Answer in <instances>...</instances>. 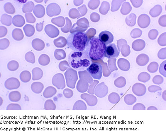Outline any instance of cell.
Here are the masks:
<instances>
[{"mask_svg": "<svg viewBox=\"0 0 166 131\" xmlns=\"http://www.w3.org/2000/svg\"><path fill=\"white\" fill-rule=\"evenodd\" d=\"M51 22L59 27L64 26L65 23V18L62 16H59L52 18Z\"/></svg>", "mask_w": 166, "mask_h": 131, "instance_id": "e0dca14e", "label": "cell"}, {"mask_svg": "<svg viewBox=\"0 0 166 131\" xmlns=\"http://www.w3.org/2000/svg\"><path fill=\"white\" fill-rule=\"evenodd\" d=\"M44 21L43 23H37L36 26V28L38 32H41L43 30V25H44Z\"/></svg>", "mask_w": 166, "mask_h": 131, "instance_id": "e575fe53", "label": "cell"}, {"mask_svg": "<svg viewBox=\"0 0 166 131\" xmlns=\"http://www.w3.org/2000/svg\"><path fill=\"white\" fill-rule=\"evenodd\" d=\"M76 23L78 26L80 27L87 28L88 27H89L88 20L85 18L78 20Z\"/></svg>", "mask_w": 166, "mask_h": 131, "instance_id": "603a6c76", "label": "cell"}, {"mask_svg": "<svg viewBox=\"0 0 166 131\" xmlns=\"http://www.w3.org/2000/svg\"><path fill=\"white\" fill-rule=\"evenodd\" d=\"M69 16L72 18H76L81 17L79 11L75 8H72L70 10L69 12Z\"/></svg>", "mask_w": 166, "mask_h": 131, "instance_id": "4316f807", "label": "cell"}, {"mask_svg": "<svg viewBox=\"0 0 166 131\" xmlns=\"http://www.w3.org/2000/svg\"><path fill=\"white\" fill-rule=\"evenodd\" d=\"M20 83L18 80L16 78H10L6 81L5 85L7 89H16L19 87Z\"/></svg>", "mask_w": 166, "mask_h": 131, "instance_id": "9c48e42d", "label": "cell"}, {"mask_svg": "<svg viewBox=\"0 0 166 131\" xmlns=\"http://www.w3.org/2000/svg\"><path fill=\"white\" fill-rule=\"evenodd\" d=\"M12 37L17 41H20L23 39L24 35L22 30L19 28H15L12 32Z\"/></svg>", "mask_w": 166, "mask_h": 131, "instance_id": "4fadbf2b", "label": "cell"}, {"mask_svg": "<svg viewBox=\"0 0 166 131\" xmlns=\"http://www.w3.org/2000/svg\"><path fill=\"white\" fill-rule=\"evenodd\" d=\"M54 45L58 48L64 47L67 44V39L63 37H60L54 39Z\"/></svg>", "mask_w": 166, "mask_h": 131, "instance_id": "5bb4252c", "label": "cell"}, {"mask_svg": "<svg viewBox=\"0 0 166 131\" xmlns=\"http://www.w3.org/2000/svg\"><path fill=\"white\" fill-rule=\"evenodd\" d=\"M45 31L48 36L51 38L57 37L60 32L57 28L51 24L47 25L45 28Z\"/></svg>", "mask_w": 166, "mask_h": 131, "instance_id": "ba28073f", "label": "cell"}, {"mask_svg": "<svg viewBox=\"0 0 166 131\" xmlns=\"http://www.w3.org/2000/svg\"><path fill=\"white\" fill-rule=\"evenodd\" d=\"M166 61L163 62L161 64L160 68V73L161 74L163 75L165 77V65H166Z\"/></svg>", "mask_w": 166, "mask_h": 131, "instance_id": "d6a6232c", "label": "cell"}, {"mask_svg": "<svg viewBox=\"0 0 166 131\" xmlns=\"http://www.w3.org/2000/svg\"><path fill=\"white\" fill-rule=\"evenodd\" d=\"M32 73L33 75V80H39L43 76V72L39 68H35L32 71Z\"/></svg>", "mask_w": 166, "mask_h": 131, "instance_id": "d6986e66", "label": "cell"}, {"mask_svg": "<svg viewBox=\"0 0 166 131\" xmlns=\"http://www.w3.org/2000/svg\"><path fill=\"white\" fill-rule=\"evenodd\" d=\"M83 2V1H74V3L75 4V5L76 6H79Z\"/></svg>", "mask_w": 166, "mask_h": 131, "instance_id": "d590c367", "label": "cell"}, {"mask_svg": "<svg viewBox=\"0 0 166 131\" xmlns=\"http://www.w3.org/2000/svg\"><path fill=\"white\" fill-rule=\"evenodd\" d=\"M68 61L70 67L77 71L86 70L92 63L86 50L72 51L69 54Z\"/></svg>", "mask_w": 166, "mask_h": 131, "instance_id": "6da1fadb", "label": "cell"}, {"mask_svg": "<svg viewBox=\"0 0 166 131\" xmlns=\"http://www.w3.org/2000/svg\"><path fill=\"white\" fill-rule=\"evenodd\" d=\"M87 28H83L78 26L76 23H74L72 26V27L70 31V33L74 32H84L87 30Z\"/></svg>", "mask_w": 166, "mask_h": 131, "instance_id": "f546056e", "label": "cell"}, {"mask_svg": "<svg viewBox=\"0 0 166 131\" xmlns=\"http://www.w3.org/2000/svg\"><path fill=\"white\" fill-rule=\"evenodd\" d=\"M12 23L15 26L22 27L25 23L24 18L20 15H17L13 17Z\"/></svg>", "mask_w": 166, "mask_h": 131, "instance_id": "30bf717a", "label": "cell"}, {"mask_svg": "<svg viewBox=\"0 0 166 131\" xmlns=\"http://www.w3.org/2000/svg\"><path fill=\"white\" fill-rule=\"evenodd\" d=\"M12 17L7 14L2 15L1 18V22L2 24L9 26L12 24Z\"/></svg>", "mask_w": 166, "mask_h": 131, "instance_id": "2e32d148", "label": "cell"}, {"mask_svg": "<svg viewBox=\"0 0 166 131\" xmlns=\"http://www.w3.org/2000/svg\"><path fill=\"white\" fill-rule=\"evenodd\" d=\"M87 70L94 79L100 80L102 76V67L100 64L92 62Z\"/></svg>", "mask_w": 166, "mask_h": 131, "instance_id": "277c9868", "label": "cell"}, {"mask_svg": "<svg viewBox=\"0 0 166 131\" xmlns=\"http://www.w3.org/2000/svg\"><path fill=\"white\" fill-rule=\"evenodd\" d=\"M54 56L57 60H60L65 58L66 57V54L63 49H56L54 52Z\"/></svg>", "mask_w": 166, "mask_h": 131, "instance_id": "ffe728a7", "label": "cell"}, {"mask_svg": "<svg viewBox=\"0 0 166 131\" xmlns=\"http://www.w3.org/2000/svg\"><path fill=\"white\" fill-rule=\"evenodd\" d=\"M60 12L61 8L59 5L56 3H51L47 7V15L49 17L59 15Z\"/></svg>", "mask_w": 166, "mask_h": 131, "instance_id": "52a82bcc", "label": "cell"}, {"mask_svg": "<svg viewBox=\"0 0 166 131\" xmlns=\"http://www.w3.org/2000/svg\"><path fill=\"white\" fill-rule=\"evenodd\" d=\"M19 65L17 62L15 61H12L9 62L7 65V68L11 71H15L18 68Z\"/></svg>", "mask_w": 166, "mask_h": 131, "instance_id": "484cf974", "label": "cell"}, {"mask_svg": "<svg viewBox=\"0 0 166 131\" xmlns=\"http://www.w3.org/2000/svg\"><path fill=\"white\" fill-rule=\"evenodd\" d=\"M89 40L88 37L85 33L75 32L68 36L67 45L74 51H83L86 49Z\"/></svg>", "mask_w": 166, "mask_h": 131, "instance_id": "3957f363", "label": "cell"}, {"mask_svg": "<svg viewBox=\"0 0 166 131\" xmlns=\"http://www.w3.org/2000/svg\"><path fill=\"white\" fill-rule=\"evenodd\" d=\"M40 64L41 65L45 66L48 65L50 62V58L48 55H42L40 57L39 59Z\"/></svg>", "mask_w": 166, "mask_h": 131, "instance_id": "d4e9b609", "label": "cell"}, {"mask_svg": "<svg viewBox=\"0 0 166 131\" xmlns=\"http://www.w3.org/2000/svg\"><path fill=\"white\" fill-rule=\"evenodd\" d=\"M78 9L79 11H80L81 14H82V16L85 15L87 13V8L86 6H85V5H83L81 7H79V8H78Z\"/></svg>", "mask_w": 166, "mask_h": 131, "instance_id": "836d02e7", "label": "cell"}, {"mask_svg": "<svg viewBox=\"0 0 166 131\" xmlns=\"http://www.w3.org/2000/svg\"><path fill=\"white\" fill-rule=\"evenodd\" d=\"M26 20L28 23H34L36 21L35 18L33 16V13H27L25 14Z\"/></svg>", "mask_w": 166, "mask_h": 131, "instance_id": "4dcf8cb0", "label": "cell"}, {"mask_svg": "<svg viewBox=\"0 0 166 131\" xmlns=\"http://www.w3.org/2000/svg\"><path fill=\"white\" fill-rule=\"evenodd\" d=\"M4 7L5 11L9 14H14L15 12V9L14 7L10 2H7L6 3Z\"/></svg>", "mask_w": 166, "mask_h": 131, "instance_id": "7402d4cb", "label": "cell"}, {"mask_svg": "<svg viewBox=\"0 0 166 131\" xmlns=\"http://www.w3.org/2000/svg\"><path fill=\"white\" fill-rule=\"evenodd\" d=\"M33 12L35 16L38 18H42L44 17L45 13V10L43 5L38 4L35 7Z\"/></svg>", "mask_w": 166, "mask_h": 131, "instance_id": "8fae6325", "label": "cell"}, {"mask_svg": "<svg viewBox=\"0 0 166 131\" xmlns=\"http://www.w3.org/2000/svg\"><path fill=\"white\" fill-rule=\"evenodd\" d=\"M26 35L28 37H32L35 33V28L33 25L26 24L23 28Z\"/></svg>", "mask_w": 166, "mask_h": 131, "instance_id": "9a60e30c", "label": "cell"}, {"mask_svg": "<svg viewBox=\"0 0 166 131\" xmlns=\"http://www.w3.org/2000/svg\"><path fill=\"white\" fill-rule=\"evenodd\" d=\"M25 59L28 62L32 63H34L35 62L34 55L32 52H28L26 54Z\"/></svg>", "mask_w": 166, "mask_h": 131, "instance_id": "83f0119b", "label": "cell"}, {"mask_svg": "<svg viewBox=\"0 0 166 131\" xmlns=\"http://www.w3.org/2000/svg\"><path fill=\"white\" fill-rule=\"evenodd\" d=\"M34 4L32 1H29L23 5L22 10L23 13L31 12L34 8Z\"/></svg>", "mask_w": 166, "mask_h": 131, "instance_id": "ac0fdd59", "label": "cell"}, {"mask_svg": "<svg viewBox=\"0 0 166 131\" xmlns=\"http://www.w3.org/2000/svg\"><path fill=\"white\" fill-rule=\"evenodd\" d=\"M10 44V42L8 39L6 38L0 39V49H7Z\"/></svg>", "mask_w": 166, "mask_h": 131, "instance_id": "f1b7e54d", "label": "cell"}, {"mask_svg": "<svg viewBox=\"0 0 166 131\" xmlns=\"http://www.w3.org/2000/svg\"><path fill=\"white\" fill-rule=\"evenodd\" d=\"M31 75L29 71H25L21 73L20 76L21 80L22 82H28L31 79Z\"/></svg>", "mask_w": 166, "mask_h": 131, "instance_id": "44dd1931", "label": "cell"}, {"mask_svg": "<svg viewBox=\"0 0 166 131\" xmlns=\"http://www.w3.org/2000/svg\"><path fill=\"white\" fill-rule=\"evenodd\" d=\"M7 33V30L6 27L2 26H0V38L5 36Z\"/></svg>", "mask_w": 166, "mask_h": 131, "instance_id": "1f68e13d", "label": "cell"}, {"mask_svg": "<svg viewBox=\"0 0 166 131\" xmlns=\"http://www.w3.org/2000/svg\"><path fill=\"white\" fill-rule=\"evenodd\" d=\"M32 44L33 49L35 50L41 51L44 49L45 46L44 42L39 38H36L33 39Z\"/></svg>", "mask_w": 166, "mask_h": 131, "instance_id": "7c38bea8", "label": "cell"}, {"mask_svg": "<svg viewBox=\"0 0 166 131\" xmlns=\"http://www.w3.org/2000/svg\"><path fill=\"white\" fill-rule=\"evenodd\" d=\"M99 38L106 46L113 42L114 37L111 32L105 30L101 32L99 35Z\"/></svg>", "mask_w": 166, "mask_h": 131, "instance_id": "8992f818", "label": "cell"}, {"mask_svg": "<svg viewBox=\"0 0 166 131\" xmlns=\"http://www.w3.org/2000/svg\"><path fill=\"white\" fill-rule=\"evenodd\" d=\"M120 52L114 44H111L106 46L104 54L105 57L108 58H117Z\"/></svg>", "mask_w": 166, "mask_h": 131, "instance_id": "5b68a950", "label": "cell"}, {"mask_svg": "<svg viewBox=\"0 0 166 131\" xmlns=\"http://www.w3.org/2000/svg\"><path fill=\"white\" fill-rule=\"evenodd\" d=\"M106 45L97 37L89 38L85 50L92 62L101 60L104 57Z\"/></svg>", "mask_w": 166, "mask_h": 131, "instance_id": "7a4b0ae2", "label": "cell"}, {"mask_svg": "<svg viewBox=\"0 0 166 131\" xmlns=\"http://www.w3.org/2000/svg\"><path fill=\"white\" fill-rule=\"evenodd\" d=\"M65 20L66 21V25L65 27L61 28V30L63 32L67 33L69 32L71 29L72 23L71 20L68 17H66Z\"/></svg>", "mask_w": 166, "mask_h": 131, "instance_id": "cb8c5ba5", "label": "cell"}]
</instances>
